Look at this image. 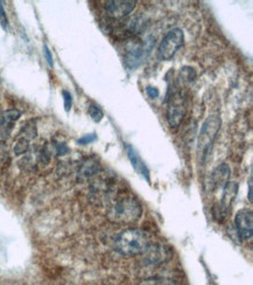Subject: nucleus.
Here are the masks:
<instances>
[{"mask_svg":"<svg viewBox=\"0 0 253 285\" xmlns=\"http://www.w3.org/2000/svg\"><path fill=\"white\" fill-rule=\"evenodd\" d=\"M143 215V207L136 196L121 192L116 199L111 200L107 207V218L116 223H132Z\"/></svg>","mask_w":253,"mask_h":285,"instance_id":"f257e3e1","label":"nucleus"},{"mask_svg":"<svg viewBox=\"0 0 253 285\" xmlns=\"http://www.w3.org/2000/svg\"><path fill=\"white\" fill-rule=\"evenodd\" d=\"M116 250L125 256L143 255L151 246V240L146 232L141 229H126L116 238Z\"/></svg>","mask_w":253,"mask_h":285,"instance_id":"f03ea898","label":"nucleus"},{"mask_svg":"<svg viewBox=\"0 0 253 285\" xmlns=\"http://www.w3.org/2000/svg\"><path fill=\"white\" fill-rule=\"evenodd\" d=\"M185 41V34L180 28L170 30L163 38L158 49V57L161 61L171 60L175 53L182 47Z\"/></svg>","mask_w":253,"mask_h":285,"instance_id":"7ed1b4c3","label":"nucleus"},{"mask_svg":"<svg viewBox=\"0 0 253 285\" xmlns=\"http://www.w3.org/2000/svg\"><path fill=\"white\" fill-rule=\"evenodd\" d=\"M221 129V118L217 116H209L206 121L203 123L200 137H198V149L201 150L203 155L213 145V142L216 138L218 131Z\"/></svg>","mask_w":253,"mask_h":285,"instance_id":"20e7f679","label":"nucleus"},{"mask_svg":"<svg viewBox=\"0 0 253 285\" xmlns=\"http://www.w3.org/2000/svg\"><path fill=\"white\" fill-rule=\"evenodd\" d=\"M186 115L185 97L181 92H175L170 98L167 108V122L172 129H178Z\"/></svg>","mask_w":253,"mask_h":285,"instance_id":"39448f33","label":"nucleus"},{"mask_svg":"<svg viewBox=\"0 0 253 285\" xmlns=\"http://www.w3.org/2000/svg\"><path fill=\"white\" fill-rule=\"evenodd\" d=\"M134 0H111L106 3V12L113 19H122L136 9Z\"/></svg>","mask_w":253,"mask_h":285,"instance_id":"423d86ee","label":"nucleus"},{"mask_svg":"<svg viewBox=\"0 0 253 285\" xmlns=\"http://www.w3.org/2000/svg\"><path fill=\"white\" fill-rule=\"evenodd\" d=\"M236 227L241 240H250L253 234V213L248 209H241L236 215Z\"/></svg>","mask_w":253,"mask_h":285,"instance_id":"0eeeda50","label":"nucleus"},{"mask_svg":"<svg viewBox=\"0 0 253 285\" xmlns=\"http://www.w3.org/2000/svg\"><path fill=\"white\" fill-rule=\"evenodd\" d=\"M146 261L151 264H159L162 262L170 260L171 252L163 245H153L149 246L146 253Z\"/></svg>","mask_w":253,"mask_h":285,"instance_id":"6e6552de","label":"nucleus"},{"mask_svg":"<svg viewBox=\"0 0 253 285\" xmlns=\"http://www.w3.org/2000/svg\"><path fill=\"white\" fill-rule=\"evenodd\" d=\"M230 179V167L227 164H222L214 169L212 184L215 188H224Z\"/></svg>","mask_w":253,"mask_h":285,"instance_id":"1a4fd4ad","label":"nucleus"},{"mask_svg":"<svg viewBox=\"0 0 253 285\" xmlns=\"http://www.w3.org/2000/svg\"><path fill=\"white\" fill-rule=\"evenodd\" d=\"M128 156H129V159L131 160V163L133 165V167L136 168V171L138 173H140L141 175L144 176V178H146L147 182H149V171L148 168L146 167V165L143 160H141V158L138 156V153L136 152V150H134L132 146L128 145Z\"/></svg>","mask_w":253,"mask_h":285,"instance_id":"9d476101","label":"nucleus"},{"mask_svg":"<svg viewBox=\"0 0 253 285\" xmlns=\"http://www.w3.org/2000/svg\"><path fill=\"white\" fill-rule=\"evenodd\" d=\"M223 191H224L223 192V198H222L221 205L223 206L224 208H227V209H230V207H231L233 200L236 199L237 192H238V185H237V183L229 182L227 185H225Z\"/></svg>","mask_w":253,"mask_h":285,"instance_id":"9b49d317","label":"nucleus"},{"mask_svg":"<svg viewBox=\"0 0 253 285\" xmlns=\"http://www.w3.org/2000/svg\"><path fill=\"white\" fill-rule=\"evenodd\" d=\"M97 169H98L97 163H94L93 160L88 159L87 161H84L83 165H82V167H80L79 174H82V175L86 176V178H88V176L93 175L94 173H96V171H97Z\"/></svg>","mask_w":253,"mask_h":285,"instance_id":"f8f14e48","label":"nucleus"},{"mask_svg":"<svg viewBox=\"0 0 253 285\" xmlns=\"http://www.w3.org/2000/svg\"><path fill=\"white\" fill-rule=\"evenodd\" d=\"M196 79V72L191 67H183L180 72V80L183 83H191Z\"/></svg>","mask_w":253,"mask_h":285,"instance_id":"ddd939ff","label":"nucleus"},{"mask_svg":"<svg viewBox=\"0 0 253 285\" xmlns=\"http://www.w3.org/2000/svg\"><path fill=\"white\" fill-rule=\"evenodd\" d=\"M228 214H229V209L224 208L223 206L221 205V203H217V205H215L213 207V215H214L215 220H216V221L223 222L225 219H227Z\"/></svg>","mask_w":253,"mask_h":285,"instance_id":"4468645a","label":"nucleus"},{"mask_svg":"<svg viewBox=\"0 0 253 285\" xmlns=\"http://www.w3.org/2000/svg\"><path fill=\"white\" fill-rule=\"evenodd\" d=\"M21 116V113L17 109H10V110H6L5 113L3 114V116L0 117V119L6 123H11V124H13L15 121H18L19 118Z\"/></svg>","mask_w":253,"mask_h":285,"instance_id":"2eb2a0df","label":"nucleus"},{"mask_svg":"<svg viewBox=\"0 0 253 285\" xmlns=\"http://www.w3.org/2000/svg\"><path fill=\"white\" fill-rule=\"evenodd\" d=\"M28 150H29V140L24 137L20 138L14 146V153L17 156L24 155V153H26Z\"/></svg>","mask_w":253,"mask_h":285,"instance_id":"dca6fc26","label":"nucleus"},{"mask_svg":"<svg viewBox=\"0 0 253 285\" xmlns=\"http://www.w3.org/2000/svg\"><path fill=\"white\" fill-rule=\"evenodd\" d=\"M89 114H90L91 118H93V121L96 122V123L101 122L102 119H103V117H104V113H103L101 108L97 106V105H95V104H90Z\"/></svg>","mask_w":253,"mask_h":285,"instance_id":"f3484780","label":"nucleus"},{"mask_svg":"<svg viewBox=\"0 0 253 285\" xmlns=\"http://www.w3.org/2000/svg\"><path fill=\"white\" fill-rule=\"evenodd\" d=\"M140 285H179V284L173 282V280H170V279L152 278V279L145 280V282L141 283Z\"/></svg>","mask_w":253,"mask_h":285,"instance_id":"a211bd4d","label":"nucleus"},{"mask_svg":"<svg viewBox=\"0 0 253 285\" xmlns=\"http://www.w3.org/2000/svg\"><path fill=\"white\" fill-rule=\"evenodd\" d=\"M62 95H63V101H64V109H66L67 113H69V111H70V109H71V105H72L71 94L67 90H63Z\"/></svg>","mask_w":253,"mask_h":285,"instance_id":"6ab92c4d","label":"nucleus"},{"mask_svg":"<svg viewBox=\"0 0 253 285\" xmlns=\"http://www.w3.org/2000/svg\"><path fill=\"white\" fill-rule=\"evenodd\" d=\"M96 139H97V136H96V133H89V134H86V136L80 137L79 139L77 140V142L80 145H88V144H90V142L95 141Z\"/></svg>","mask_w":253,"mask_h":285,"instance_id":"aec40b11","label":"nucleus"},{"mask_svg":"<svg viewBox=\"0 0 253 285\" xmlns=\"http://www.w3.org/2000/svg\"><path fill=\"white\" fill-rule=\"evenodd\" d=\"M0 25L3 26L4 29H7V27H9V20H7L5 10H4L2 3H0Z\"/></svg>","mask_w":253,"mask_h":285,"instance_id":"412c9836","label":"nucleus"},{"mask_svg":"<svg viewBox=\"0 0 253 285\" xmlns=\"http://www.w3.org/2000/svg\"><path fill=\"white\" fill-rule=\"evenodd\" d=\"M49 160H51V155H49V151H48V148L47 146H45L44 149L41 150L40 152V161L42 164H48Z\"/></svg>","mask_w":253,"mask_h":285,"instance_id":"4be33fe9","label":"nucleus"},{"mask_svg":"<svg viewBox=\"0 0 253 285\" xmlns=\"http://www.w3.org/2000/svg\"><path fill=\"white\" fill-rule=\"evenodd\" d=\"M55 149H56L57 156H64V155H67V153L69 152L68 146L64 144V142H56Z\"/></svg>","mask_w":253,"mask_h":285,"instance_id":"5701e85b","label":"nucleus"},{"mask_svg":"<svg viewBox=\"0 0 253 285\" xmlns=\"http://www.w3.org/2000/svg\"><path fill=\"white\" fill-rule=\"evenodd\" d=\"M24 132L25 134L28 138H34L36 136V129H35V126L32 125V126H26L25 130H24Z\"/></svg>","mask_w":253,"mask_h":285,"instance_id":"b1692460","label":"nucleus"},{"mask_svg":"<svg viewBox=\"0 0 253 285\" xmlns=\"http://www.w3.org/2000/svg\"><path fill=\"white\" fill-rule=\"evenodd\" d=\"M146 92H147V95L151 98H156V97H159V95H160L159 90L156 89L155 87H147L146 88Z\"/></svg>","mask_w":253,"mask_h":285,"instance_id":"393cba45","label":"nucleus"},{"mask_svg":"<svg viewBox=\"0 0 253 285\" xmlns=\"http://www.w3.org/2000/svg\"><path fill=\"white\" fill-rule=\"evenodd\" d=\"M44 52H45V56H46V60H47V62L48 64L51 65V67H53V56H52V53L51 51H49V48L47 47V45H45L44 46Z\"/></svg>","mask_w":253,"mask_h":285,"instance_id":"a878e982","label":"nucleus"},{"mask_svg":"<svg viewBox=\"0 0 253 285\" xmlns=\"http://www.w3.org/2000/svg\"><path fill=\"white\" fill-rule=\"evenodd\" d=\"M248 200H250V202H252V179H250V182H248Z\"/></svg>","mask_w":253,"mask_h":285,"instance_id":"bb28decb","label":"nucleus"}]
</instances>
